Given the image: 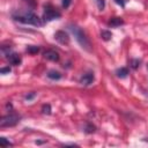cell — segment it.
<instances>
[{
    "instance_id": "cell-1",
    "label": "cell",
    "mask_w": 148,
    "mask_h": 148,
    "mask_svg": "<svg viewBox=\"0 0 148 148\" xmlns=\"http://www.w3.org/2000/svg\"><path fill=\"white\" fill-rule=\"evenodd\" d=\"M12 17L21 23L24 24H31L35 27H42L43 25V21L42 18L36 15L32 12H21V10H15L12 13Z\"/></svg>"
},
{
    "instance_id": "cell-2",
    "label": "cell",
    "mask_w": 148,
    "mask_h": 148,
    "mask_svg": "<svg viewBox=\"0 0 148 148\" xmlns=\"http://www.w3.org/2000/svg\"><path fill=\"white\" fill-rule=\"evenodd\" d=\"M68 29L74 35L75 39L77 40V43L81 45L82 49H84L86 51H91V44H90L87 35L84 34V31L80 27H77L76 24H69L68 25Z\"/></svg>"
},
{
    "instance_id": "cell-3",
    "label": "cell",
    "mask_w": 148,
    "mask_h": 148,
    "mask_svg": "<svg viewBox=\"0 0 148 148\" xmlns=\"http://www.w3.org/2000/svg\"><path fill=\"white\" fill-rule=\"evenodd\" d=\"M60 16H61L60 12L57 10L52 5H45L44 6V12H43V20L44 21L50 22V21L59 18Z\"/></svg>"
},
{
    "instance_id": "cell-4",
    "label": "cell",
    "mask_w": 148,
    "mask_h": 148,
    "mask_svg": "<svg viewBox=\"0 0 148 148\" xmlns=\"http://www.w3.org/2000/svg\"><path fill=\"white\" fill-rule=\"evenodd\" d=\"M21 119V116L17 113H9L1 118L0 120V127H12L15 126Z\"/></svg>"
},
{
    "instance_id": "cell-5",
    "label": "cell",
    "mask_w": 148,
    "mask_h": 148,
    "mask_svg": "<svg viewBox=\"0 0 148 148\" xmlns=\"http://www.w3.org/2000/svg\"><path fill=\"white\" fill-rule=\"evenodd\" d=\"M54 39H56L58 43L62 44V45L69 44V36H68V34L65 32L64 30H58V31L54 34Z\"/></svg>"
},
{
    "instance_id": "cell-6",
    "label": "cell",
    "mask_w": 148,
    "mask_h": 148,
    "mask_svg": "<svg viewBox=\"0 0 148 148\" xmlns=\"http://www.w3.org/2000/svg\"><path fill=\"white\" fill-rule=\"evenodd\" d=\"M94 80H95L94 73H92V72H87V73H84V74L81 75V77H80V83H81L82 86H90V84L94 82Z\"/></svg>"
},
{
    "instance_id": "cell-7",
    "label": "cell",
    "mask_w": 148,
    "mask_h": 148,
    "mask_svg": "<svg viewBox=\"0 0 148 148\" xmlns=\"http://www.w3.org/2000/svg\"><path fill=\"white\" fill-rule=\"evenodd\" d=\"M6 58H7V60L9 61V64L13 65V66H18V65L22 62L21 57H20L17 53H15V52H8V53L6 54Z\"/></svg>"
},
{
    "instance_id": "cell-8",
    "label": "cell",
    "mask_w": 148,
    "mask_h": 148,
    "mask_svg": "<svg viewBox=\"0 0 148 148\" xmlns=\"http://www.w3.org/2000/svg\"><path fill=\"white\" fill-rule=\"evenodd\" d=\"M44 58L47 59V60H51V61H58L59 60V53L54 50H46L44 53H43Z\"/></svg>"
},
{
    "instance_id": "cell-9",
    "label": "cell",
    "mask_w": 148,
    "mask_h": 148,
    "mask_svg": "<svg viewBox=\"0 0 148 148\" xmlns=\"http://www.w3.org/2000/svg\"><path fill=\"white\" fill-rule=\"evenodd\" d=\"M108 24L110 25V27H119V25H121V24H124V20L121 18V17H111L110 20H109V22H108Z\"/></svg>"
},
{
    "instance_id": "cell-10",
    "label": "cell",
    "mask_w": 148,
    "mask_h": 148,
    "mask_svg": "<svg viewBox=\"0 0 148 148\" xmlns=\"http://www.w3.org/2000/svg\"><path fill=\"white\" fill-rule=\"evenodd\" d=\"M47 77L51 80H59V79H61V74L56 69H51L47 72Z\"/></svg>"
},
{
    "instance_id": "cell-11",
    "label": "cell",
    "mask_w": 148,
    "mask_h": 148,
    "mask_svg": "<svg viewBox=\"0 0 148 148\" xmlns=\"http://www.w3.org/2000/svg\"><path fill=\"white\" fill-rule=\"evenodd\" d=\"M116 74H117L118 77H121V79L123 77H126L128 75V69L126 67H120V68H118L116 71Z\"/></svg>"
},
{
    "instance_id": "cell-12",
    "label": "cell",
    "mask_w": 148,
    "mask_h": 148,
    "mask_svg": "<svg viewBox=\"0 0 148 148\" xmlns=\"http://www.w3.org/2000/svg\"><path fill=\"white\" fill-rule=\"evenodd\" d=\"M101 36H102V38H103L104 40H110L111 37H112V34H111L110 31H108V30H102Z\"/></svg>"
},
{
    "instance_id": "cell-13",
    "label": "cell",
    "mask_w": 148,
    "mask_h": 148,
    "mask_svg": "<svg viewBox=\"0 0 148 148\" xmlns=\"http://www.w3.org/2000/svg\"><path fill=\"white\" fill-rule=\"evenodd\" d=\"M27 51H28L29 53H31V54H35V53H38L39 47H38V46H35V45H30V46L27 47Z\"/></svg>"
},
{
    "instance_id": "cell-14",
    "label": "cell",
    "mask_w": 148,
    "mask_h": 148,
    "mask_svg": "<svg viewBox=\"0 0 148 148\" xmlns=\"http://www.w3.org/2000/svg\"><path fill=\"white\" fill-rule=\"evenodd\" d=\"M0 146L1 147H9V146H13V143L9 142L6 138H0Z\"/></svg>"
},
{
    "instance_id": "cell-15",
    "label": "cell",
    "mask_w": 148,
    "mask_h": 148,
    "mask_svg": "<svg viewBox=\"0 0 148 148\" xmlns=\"http://www.w3.org/2000/svg\"><path fill=\"white\" fill-rule=\"evenodd\" d=\"M42 111H43V113H45V114H50V113H51V106H50V104L43 105Z\"/></svg>"
},
{
    "instance_id": "cell-16",
    "label": "cell",
    "mask_w": 148,
    "mask_h": 148,
    "mask_svg": "<svg viewBox=\"0 0 148 148\" xmlns=\"http://www.w3.org/2000/svg\"><path fill=\"white\" fill-rule=\"evenodd\" d=\"M96 5H97V8L99 10H103L105 7V1L104 0H96Z\"/></svg>"
},
{
    "instance_id": "cell-17",
    "label": "cell",
    "mask_w": 148,
    "mask_h": 148,
    "mask_svg": "<svg viewBox=\"0 0 148 148\" xmlns=\"http://www.w3.org/2000/svg\"><path fill=\"white\" fill-rule=\"evenodd\" d=\"M131 66H132V68L136 69V68L140 66V60H138V59H132V60H131Z\"/></svg>"
},
{
    "instance_id": "cell-18",
    "label": "cell",
    "mask_w": 148,
    "mask_h": 148,
    "mask_svg": "<svg viewBox=\"0 0 148 148\" xmlns=\"http://www.w3.org/2000/svg\"><path fill=\"white\" fill-rule=\"evenodd\" d=\"M127 1H128V0H114V2H116L117 5H119L120 7H125L126 3H127Z\"/></svg>"
},
{
    "instance_id": "cell-19",
    "label": "cell",
    "mask_w": 148,
    "mask_h": 148,
    "mask_svg": "<svg viewBox=\"0 0 148 148\" xmlns=\"http://www.w3.org/2000/svg\"><path fill=\"white\" fill-rule=\"evenodd\" d=\"M10 71H12L10 67H3V68L0 69V73H1V74H9Z\"/></svg>"
},
{
    "instance_id": "cell-20",
    "label": "cell",
    "mask_w": 148,
    "mask_h": 148,
    "mask_svg": "<svg viewBox=\"0 0 148 148\" xmlns=\"http://www.w3.org/2000/svg\"><path fill=\"white\" fill-rule=\"evenodd\" d=\"M71 2H72V0H62V7L64 8H68Z\"/></svg>"
},
{
    "instance_id": "cell-21",
    "label": "cell",
    "mask_w": 148,
    "mask_h": 148,
    "mask_svg": "<svg viewBox=\"0 0 148 148\" xmlns=\"http://www.w3.org/2000/svg\"><path fill=\"white\" fill-rule=\"evenodd\" d=\"M35 97V92H32V94H29V95H25V99H28V101H30L31 98H34Z\"/></svg>"
},
{
    "instance_id": "cell-22",
    "label": "cell",
    "mask_w": 148,
    "mask_h": 148,
    "mask_svg": "<svg viewBox=\"0 0 148 148\" xmlns=\"http://www.w3.org/2000/svg\"><path fill=\"white\" fill-rule=\"evenodd\" d=\"M24 1H27V2H28V3H30L31 6H34V5H35V1H34V0H24Z\"/></svg>"
}]
</instances>
